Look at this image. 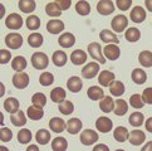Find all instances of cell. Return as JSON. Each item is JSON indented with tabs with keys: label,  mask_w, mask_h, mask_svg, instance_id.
<instances>
[{
	"label": "cell",
	"mask_w": 152,
	"mask_h": 151,
	"mask_svg": "<svg viewBox=\"0 0 152 151\" xmlns=\"http://www.w3.org/2000/svg\"><path fill=\"white\" fill-rule=\"evenodd\" d=\"M49 64V58L45 53L43 52H35L31 54V66H33L38 71H42V69H45Z\"/></svg>",
	"instance_id": "cell-1"
},
{
	"label": "cell",
	"mask_w": 152,
	"mask_h": 151,
	"mask_svg": "<svg viewBox=\"0 0 152 151\" xmlns=\"http://www.w3.org/2000/svg\"><path fill=\"white\" fill-rule=\"evenodd\" d=\"M88 53H89V56L96 59L97 63H101V64H104L107 59L104 58V56H103V53H102V47L99 43H97V42H93V43H91V44L88 45Z\"/></svg>",
	"instance_id": "cell-2"
},
{
	"label": "cell",
	"mask_w": 152,
	"mask_h": 151,
	"mask_svg": "<svg viewBox=\"0 0 152 151\" xmlns=\"http://www.w3.org/2000/svg\"><path fill=\"white\" fill-rule=\"evenodd\" d=\"M13 84L15 88L18 89H24L29 86L30 82V78H29V74L25 73V72H20V73H15L13 76Z\"/></svg>",
	"instance_id": "cell-3"
},
{
	"label": "cell",
	"mask_w": 152,
	"mask_h": 151,
	"mask_svg": "<svg viewBox=\"0 0 152 151\" xmlns=\"http://www.w3.org/2000/svg\"><path fill=\"white\" fill-rule=\"evenodd\" d=\"M5 44L10 49H19L23 45V37L19 33H9L5 37Z\"/></svg>",
	"instance_id": "cell-4"
},
{
	"label": "cell",
	"mask_w": 152,
	"mask_h": 151,
	"mask_svg": "<svg viewBox=\"0 0 152 151\" xmlns=\"http://www.w3.org/2000/svg\"><path fill=\"white\" fill-rule=\"evenodd\" d=\"M98 137L99 136L96 131L87 128V130L82 131V133H80V136H79V140L83 145H86V146H91V145H93L98 141Z\"/></svg>",
	"instance_id": "cell-5"
},
{
	"label": "cell",
	"mask_w": 152,
	"mask_h": 151,
	"mask_svg": "<svg viewBox=\"0 0 152 151\" xmlns=\"http://www.w3.org/2000/svg\"><path fill=\"white\" fill-rule=\"evenodd\" d=\"M5 25H7V28L12 30H18L23 26V18L17 13H12L5 19Z\"/></svg>",
	"instance_id": "cell-6"
},
{
	"label": "cell",
	"mask_w": 152,
	"mask_h": 151,
	"mask_svg": "<svg viewBox=\"0 0 152 151\" xmlns=\"http://www.w3.org/2000/svg\"><path fill=\"white\" fill-rule=\"evenodd\" d=\"M98 73H99V63H97V62L87 63L82 68V77L86 79L94 78Z\"/></svg>",
	"instance_id": "cell-7"
},
{
	"label": "cell",
	"mask_w": 152,
	"mask_h": 151,
	"mask_svg": "<svg viewBox=\"0 0 152 151\" xmlns=\"http://www.w3.org/2000/svg\"><path fill=\"white\" fill-rule=\"evenodd\" d=\"M112 29L115 33H122L123 30H126L127 25H128V19L124 17V15H116L115 18L112 19L111 21Z\"/></svg>",
	"instance_id": "cell-8"
},
{
	"label": "cell",
	"mask_w": 152,
	"mask_h": 151,
	"mask_svg": "<svg viewBox=\"0 0 152 151\" xmlns=\"http://www.w3.org/2000/svg\"><path fill=\"white\" fill-rule=\"evenodd\" d=\"M115 3L111 1V0H101L97 4V12H98L103 17H107V15L112 14L115 12Z\"/></svg>",
	"instance_id": "cell-9"
},
{
	"label": "cell",
	"mask_w": 152,
	"mask_h": 151,
	"mask_svg": "<svg viewBox=\"0 0 152 151\" xmlns=\"http://www.w3.org/2000/svg\"><path fill=\"white\" fill-rule=\"evenodd\" d=\"M103 56H104L106 59H110V61H117L119 56H121V49L116 44H108L103 49Z\"/></svg>",
	"instance_id": "cell-10"
},
{
	"label": "cell",
	"mask_w": 152,
	"mask_h": 151,
	"mask_svg": "<svg viewBox=\"0 0 152 151\" xmlns=\"http://www.w3.org/2000/svg\"><path fill=\"white\" fill-rule=\"evenodd\" d=\"M112 127H113L112 120H110L108 117L102 116V117H99V118H97V121H96V128H97V130H98L99 132L107 133V132L112 131Z\"/></svg>",
	"instance_id": "cell-11"
},
{
	"label": "cell",
	"mask_w": 152,
	"mask_h": 151,
	"mask_svg": "<svg viewBox=\"0 0 152 151\" xmlns=\"http://www.w3.org/2000/svg\"><path fill=\"white\" fill-rule=\"evenodd\" d=\"M129 18H131V20L133 23H137V24L142 23V21H145V19H146V10L142 7H140V5H136V7H133L131 10Z\"/></svg>",
	"instance_id": "cell-12"
},
{
	"label": "cell",
	"mask_w": 152,
	"mask_h": 151,
	"mask_svg": "<svg viewBox=\"0 0 152 151\" xmlns=\"http://www.w3.org/2000/svg\"><path fill=\"white\" fill-rule=\"evenodd\" d=\"M82 127H83V123L77 117L70 118V120H68V122L66 123V130L70 135H77L80 130H82Z\"/></svg>",
	"instance_id": "cell-13"
},
{
	"label": "cell",
	"mask_w": 152,
	"mask_h": 151,
	"mask_svg": "<svg viewBox=\"0 0 152 151\" xmlns=\"http://www.w3.org/2000/svg\"><path fill=\"white\" fill-rule=\"evenodd\" d=\"M99 38H101V40L102 42H104L107 43V44H118L119 43V39H118V37L116 35L115 32H112L110 29H103L101 33H99Z\"/></svg>",
	"instance_id": "cell-14"
},
{
	"label": "cell",
	"mask_w": 152,
	"mask_h": 151,
	"mask_svg": "<svg viewBox=\"0 0 152 151\" xmlns=\"http://www.w3.org/2000/svg\"><path fill=\"white\" fill-rule=\"evenodd\" d=\"M64 23L59 19H52L47 23V30L49 32L50 34H61L64 30Z\"/></svg>",
	"instance_id": "cell-15"
},
{
	"label": "cell",
	"mask_w": 152,
	"mask_h": 151,
	"mask_svg": "<svg viewBox=\"0 0 152 151\" xmlns=\"http://www.w3.org/2000/svg\"><path fill=\"white\" fill-rule=\"evenodd\" d=\"M67 88L73 93H78L82 91L83 88V83H82V79L77 76H72L68 81H67Z\"/></svg>",
	"instance_id": "cell-16"
},
{
	"label": "cell",
	"mask_w": 152,
	"mask_h": 151,
	"mask_svg": "<svg viewBox=\"0 0 152 151\" xmlns=\"http://www.w3.org/2000/svg\"><path fill=\"white\" fill-rule=\"evenodd\" d=\"M113 81H116V76L113 72L111 71H102L98 76V83L102 86V87H108Z\"/></svg>",
	"instance_id": "cell-17"
},
{
	"label": "cell",
	"mask_w": 152,
	"mask_h": 151,
	"mask_svg": "<svg viewBox=\"0 0 152 151\" xmlns=\"http://www.w3.org/2000/svg\"><path fill=\"white\" fill-rule=\"evenodd\" d=\"M145 140H146V135L141 130H133L128 136V141L131 142V145H133V146L142 145L145 142Z\"/></svg>",
	"instance_id": "cell-18"
},
{
	"label": "cell",
	"mask_w": 152,
	"mask_h": 151,
	"mask_svg": "<svg viewBox=\"0 0 152 151\" xmlns=\"http://www.w3.org/2000/svg\"><path fill=\"white\" fill-rule=\"evenodd\" d=\"M87 58H88V56H87V53L84 51L75 49L72 52V54H70V62L75 64V66H82L83 63L87 62Z\"/></svg>",
	"instance_id": "cell-19"
},
{
	"label": "cell",
	"mask_w": 152,
	"mask_h": 151,
	"mask_svg": "<svg viewBox=\"0 0 152 151\" xmlns=\"http://www.w3.org/2000/svg\"><path fill=\"white\" fill-rule=\"evenodd\" d=\"M19 107H20V103L15 97H9V98L4 101V110L8 113H10V115L17 113L19 111Z\"/></svg>",
	"instance_id": "cell-20"
},
{
	"label": "cell",
	"mask_w": 152,
	"mask_h": 151,
	"mask_svg": "<svg viewBox=\"0 0 152 151\" xmlns=\"http://www.w3.org/2000/svg\"><path fill=\"white\" fill-rule=\"evenodd\" d=\"M49 128L53 132L61 133L66 130V122H64V120L61 117H53L49 121Z\"/></svg>",
	"instance_id": "cell-21"
},
{
	"label": "cell",
	"mask_w": 152,
	"mask_h": 151,
	"mask_svg": "<svg viewBox=\"0 0 152 151\" xmlns=\"http://www.w3.org/2000/svg\"><path fill=\"white\" fill-rule=\"evenodd\" d=\"M58 43H59V45L63 47V48H70L72 45H74L75 37L72 33H63L62 35H59Z\"/></svg>",
	"instance_id": "cell-22"
},
{
	"label": "cell",
	"mask_w": 152,
	"mask_h": 151,
	"mask_svg": "<svg viewBox=\"0 0 152 151\" xmlns=\"http://www.w3.org/2000/svg\"><path fill=\"white\" fill-rule=\"evenodd\" d=\"M99 108L102 112L110 113L115 110V101L112 100L111 96H104L99 102Z\"/></svg>",
	"instance_id": "cell-23"
},
{
	"label": "cell",
	"mask_w": 152,
	"mask_h": 151,
	"mask_svg": "<svg viewBox=\"0 0 152 151\" xmlns=\"http://www.w3.org/2000/svg\"><path fill=\"white\" fill-rule=\"evenodd\" d=\"M131 78L136 84H143L147 81V74L142 68H134L131 73Z\"/></svg>",
	"instance_id": "cell-24"
},
{
	"label": "cell",
	"mask_w": 152,
	"mask_h": 151,
	"mask_svg": "<svg viewBox=\"0 0 152 151\" xmlns=\"http://www.w3.org/2000/svg\"><path fill=\"white\" fill-rule=\"evenodd\" d=\"M87 96L89 97L92 101H101L104 97V92H103L102 87L99 86H92L87 91Z\"/></svg>",
	"instance_id": "cell-25"
},
{
	"label": "cell",
	"mask_w": 152,
	"mask_h": 151,
	"mask_svg": "<svg viewBox=\"0 0 152 151\" xmlns=\"http://www.w3.org/2000/svg\"><path fill=\"white\" fill-rule=\"evenodd\" d=\"M67 93H66V89L62 88V87H56L52 89L50 92V100L54 102V103H61L66 100Z\"/></svg>",
	"instance_id": "cell-26"
},
{
	"label": "cell",
	"mask_w": 152,
	"mask_h": 151,
	"mask_svg": "<svg viewBox=\"0 0 152 151\" xmlns=\"http://www.w3.org/2000/svg\"><path fill=\"white\" fill-rule=\"evenodd\" d=\"M67 61H68V57H67L66 53L62 52V51H56L52 56V62L54 63V66H57V67L66 66Z\"/></svg>",
	"instance_id": "cell-27"
},
{
	"label": "cell",
	"mask_w": 152,
	"mask_h": 151,
	"mask_svg": "<svg viewBox=\"0 0 152 151\" xmlns=\"http://www.w3.org/2000/svg\"><path fill=\"white\" fill-rule=\"evenodd\" d=\"M10 122L13 123L15 127H21V126H25L26 123V116L23 111H18L17 113L10 116Z\"/></svg>",
	"instance_id": "cell-28"
},
{
	"label": "cell",
	"mask_w": 152,
	"mask_h": 151,
	"mask_svg": "<svg viewBox=\"0 0 152 151\" xmlns=\"http://www.w3.org/2000/svg\"><path fill=\"white\" fill-rule=\"evenodd\" d=\"M26 116H28L30 120H42L44 117V111L43 108H39V107H35V106H29L28 110H26Z\"/></svg>",
	"instance_id": "cell-29"
},
{
	"label": "cell",
	"mask_w": 152,
	"mask_h": 151,
	"mask_svg": "<svg viewBox=\"0 0 152 151\" xmlns=\"http://www.w3.org/2000/svg\"><path fill=\"white\" fill-rule=\"evenodd\" d=\"M68 149V141L62 136H57L52 141V150L53 151H66Z\"/></svg>",
	"instance_id": "cell-30"
},
{
	"label": "cell",
	"mask_w": 152,
	"mask_h": 151,
	"mask_svg": "<svg viewBox=\"0 0 152 151\" xmlns=\"http://www.w3.org/2000/svg\"><path fill=\"white\" fill-rule=\"evenodd\" d=\"M12 68H13L17 73L23 72L24 69L26 68V59H25L24 57H21V56L14 57L13 61H12Z\"/></svg>",
	"instance_id": "cell-31"
},
{
	"label": "cell",
	"mask_w": 152,
	"mask_h": 151,
	"mask_svg": "<svg viewBox=\"0 0 152 151\" xmlns=\"http://www.w3.org/2000/svg\"><path fill=\"white\" fill-rule=\"evenodd\" d=\"M108 87H110L111 95L116 96V97L122 96L124 93V91H126V88H124V84L121 82V81H113V82L108 86Z\"/></svg>",
	"instance_id": "cell-32"
},
{
	"label": "cell",
	"mask_w": 152,
	"mask_h": 151,
	"mask_svg": "<svg viewBox=\"0 0 152 151\" xmlns=\"http://www.w3.org/2000/svg\"><path fill=\"white\" fill-rule=\"evenodd\" d=\"M18 5H19V9L25 14L33 13L37 8V3L34 0H20L18 3Z\"/></svg>",
	"instance_id": "cell-33"
},
{
	"label": "cell",
	"mask_w": 152,
	"mask_h": 151,
	"mask_svg": "<svg viewBox=\"0 0 152 151\" xmlns=\"http://www.w3.org/2000/svg\"><path fill=\"white\" fill-rule=\"evenodd\" d=\"M128 136H129V132H128V130L126 127L119 126V127H116L115 131H113V137H115V140H116V141H118V142L127 141Z\"/></svg>",
	"instance_id": "cell-34"
},
{
	"label": "cell",
	"mask_w": 152,
	"mask_h": 151,
	"mask_svg": "<svg viewBox=\"0 0 152 151\" xmlns=\"http://www.w3.org/2000/svg\"><path fill=\"white\" fill-rule=\"evenodd\" d=\"M35 140L39 145H47L50 141V132L45 128H40L35 133Z\"/></svg>",
	"instance_id": "cell-35"
},
{
	"label": "cell",
	"mask_w": 152,
	"mask_h": 151,
	"mask_svg": "<svg viewBox=\"0 0 152 151\" xmlns=\"http://www.w3.org/2000/svg\"><path fill=\"white\" fill-rule=\"evenodd\" d=\"M138 62L142 67H152V52L150 51H142L138 56Z\"/></svg>",
	"instance_id": "cell-36"
},
{
	"label": "cell",
	"mask_w": 152,
	"mask_h": 151,
	"mask_svg": "<svg viewBox=\"0 0 152 151\" xmlns=\"http://www.w3.org/2000/svg\"><path fill=\"white\" fill-rule=\"evenodd\" d=\"M115 113L117 116H123L126 115L127 111H128V103L124 100H121L118 98L116 102H115Z\"/></svg>",
	"instance_id": "cell-37"
},
{
	"label": "cell",
	"mask_w": 152,
	"mask_h": 151,
	"mask_svg": "<svg viewBox=\"0 0 152 151\" xmlns=\"http://www.w3.org/2000/svg\"><path fill=\"white\" fill-rule=\"evenodd\" d=\"M124 38H126L128 42L136 43V42L140 40V38H141V32H140V29L132 26V28H128V29L126 30V33H124Z\"/></svg>",
	"instance_id": "cell-38"
},
{
	"label": "cell",
	"mask_w": 152,
	"mask_h": 151,
	"mask_svg": "<svg viewBox=\"0 0 152 151\" xmlns=\"http://www.w3.org/2000/svg\"><path fill=\"white\" fill-rule=\"evenodd\" d=\"M31 137H33V135H31V131L28 130V128H21L18 132V141L21 145L29 144L31 141Z\"/></svg>",
	"instance_id": "cell-39"
},
{
	"label": "cell",
	"mask_w": 152,
	"mask_h": 151,
	"mask_svg": "<svg viewBox=\"0 0 152 151\" xmlns=\"http://www.w3.org/2000/svg\"><path fill=\"white\" fill-rule=\"evenodd\" d=\"M31 103H33V106H35V107L43 108V107L47 105V97H45V95L42 93V92L34 93L33 97H31Z\"/></svg>",
	"instance_id": "cell-40"
},
{
	"label": "cell",
	"mask_w": 152,
	"mask_h": 151,
	"mask_svg": "<svg viewBox=\"0 0 152 151\" xmlns=\"http://www.w3.org/2000/svg\"><path fill=\"white\" fill-rule=\"evenodd\" d=\"M45 13H47V15H49V17L57 18L62 14V10L58 8L56 1H50V3H48L45 5Z\"/></svg>",
	"instance_id": "cell-41"
},
{
	"label": "cell",
	"mask_w": 152,
	"mask_h": 151,
	"mask_svg": "<svg viewBox=\"0 0 152 151\" xmlns=\"http://www.w3.org/2000/svg\"><path fill=\"white\" fill-rule=\"evenodd\" d=\"M43 42H44V38H43V35L39 33H31L28 37V44L33 48L40 47L43 44Z\"/></svg>",
	"instance_id": "cell-42"
},
{
	"label": "cell",
	"mask_w": 152,
	"mask_h": 151,
	"mask_svg": "<svg viewBox=\"0 0 152 151\" xmlns=\"http://www.w3.org/2000/svg\"><path fill=\"white\" fill-rule=\"evenodd\" d=\"M58 110L62 115H70L73 111H74V105L72 103V101H68V100H64L63 102H61L58 106Z\"/></svg>",
	"instance_id": "cell-43"
},
{
	"label": "cell",
	"mask_w": 152,
	"mask_h": 151,
	"mask_svg": "<svg viewBox=\"0 0 152 151\" xmlns=\"http://www.w3.org/2000/svg\"><path fill=\"white\" fill-rule=\"evenodd\" d=\"M143 121H145V116L141 112H133L128 118L129 125L134 126V127H140L143 123Z\"/></svg>",
	"instance_id": "cell-44"
},
{
	"label": "cell",
	"mask_w": 152,
	"mask_h": 151,
	"mask_svg": "<svg viewBox=\"0 0 152 151\" xmlns=\"http://www.w3.org/2000/svg\"><path fill=\"white\" fill-rule=\"evenodd\" d=\"M75 12L82 17H86L91 13V5L88 1H77L75 4Z\"/></svg>",
	"instance_id": "cell-45"
},
{
	"label": "cell",
	"mask_w": 152,
	"mask_h": 151,
	"mask_svg": "<svg viewBox=\"0 0 152 151\" xmlns=\"http://www.w3.org/2000/svg\"><path fill=\"white\" fill-rule=\"evenodd\" d=\"M26 26L29 30H37L40 26V19L37 15H29L26 19Z\"/></svg>",
	"instance_id": "cell-46"
},
{
	"label": "cell",
	"mask_w": 152,
	"mask_h": 151,
	"mask_svg": "<svg viewBox=\"0 0 152 151\" xmlns=\"http://www.w3.org/2000/svg\"><path fill=\"white\" fill-rule=\"evenodd\" d=\"M54 82V76L50 72H44L39 76V83L44 87H48V86L53 84Z\"/></svg>",
	"instance_id": "cell-47"
},
{
	"label": "cell",
	"mask_w": 152,
	"mask_h": 151,
	"mask_svg": "<svg viewBox=\"0 0 152 151\" xmlns=\"http://www.w3.org/2000/svg\"><path fill=\"white\" fill-rule=\"evenodd\" d=\"M129 105L138 110V108H142V107L145 106V102L142 101V97H141V95L134 93V95L131 96V98H129Z\"/></svg>",
	"instance_id": "cell-48"
},
{
	"label": "cell",
	"mask_w": 152,
	"mask_h": 151,
	"mask_svg": "<svg viewBox=\"0 0 152 151\" xmlns=\"http://www.w3.org/2000/svg\"><path fill=\"white\" fill-rule=\"evenodd\" d=\"M13 139V132L8 127H1L0 128V140L3 142H9Z\"/></svg>",
	"instance_id": "cell-49"
},
{
	"label": "cell",
	"mask_w": 152,
	"mask_h": 151,
	"mask_svg": "<svg viewBox=\"0 0 152 151\" xmlns=\"http://www.w3.org/2000/svg\"><path fill=\"white\" fill-rule=\"evenodd\" d=\"M12 59V53L8 49H0V64H7Z\"/></svg>",
	"instance_id": "cell-50"
},
{
	"label": "cell",
	"mask_w": 152,
	"mask_h": 151,
	"mask_svg": "<svg viewBox=\"0 0 152 151\" xmlns=\"http://www.w3.org/2000/svg\"><path fill=\"white\" fill-rule=\"evenodd\" d=\"M141 97H142V101L145 102V103L152 105V87L146 88L142 92V95H141Z\"/></svg>",
	"instance_id": "cell-51"
},
{
	"label": "cell",
	"mask_w": 152,
	"mask_h": 151,
	"mask_svg": "<svg viewBox=\"0 0 152 151\" xmlns=\"http://www.w3.org/2000/svg\"><path fill=\"white\" fill-rule=\"evenodd\" d=\"M116 5H117V8H118L119 10L124 12V10H128L129 8H131L132 0H117V1H116Z\"/></svg>",
	"instance_id": "cell-52"
},
{
	"label": "cell",
	"mask_w": 152,
	"mask_h": 151,
	"mask_svg": "<svg viewBox=\"0 0 152 151\" xmlns=\"http://www.w3.org/2000/svg\"><path fill=\"white\" fill-rule=\"evenodd\" d=\"M57 5H58V8L62 10H67V9H69V7H70V4H72V1L70 0H57Z\"/></svg>",
	"instance_id": "cell-53"
},
{
	"label": "cell",
	"mask_w": 152,
	"mask_h": 151,
	"mask_svg": "<svg viewBox=\"0 0 152 151\" xmlns=\"http://www.w3.org/2000/svg\"><path fill=\"white\" fill-rule=\"evenodd\" d=\"M92 151H110V147H108L107 145H104V144H98V145H96V146L93 147Z\"/></svg>",
	"instance_id": "cell-54"
},
{
	"label": "cell",
	"mask_w": 152,
	"mask_h": 151,
	"mask_svg": "<svg viewBox=\"0 0 152 151\" xmlns=\"http://www.w3.org/2000/svg\"><path fill=\"white\" fill-rule=\"evenodd\" d=\"M146 130H147L148 132H152V117L147 118V121H146Z\"/></svg>",
	"instance_id": "cell-55"
},
{
	"label": "cell",
	"mask_w": 152,
	"mask_h": 151,
	"mask_svg": "<svg viewBox=\"0 0 152 151\" xmlns=\"http://www.w3.org/2000/svg\"><path fill=\"white\" fill-rule=\"evenodd\" d=\"M141 151H152V141H148V142L142 147V150H141Z\"/></svg>",
	"instance_id": "cell-56"
},
{
	"label": "cell",
	"mask_w": 152,
	"mask_h": 151,
	"mask_svg": "<svg viewBox=\"0 0 152 151\" xmlns=\"http://www.w3.org/2000/svg\"><path fill=\"white\" fill-rule=\"evenodd\" d=\"M26 151H39V147L37 146V145H29L28 147H26Z\"/></svg>",
	"instance_id": "cell-57"
},
{
	"label": "cell",
	"mask_w": 152,
	"mask_h": 151,
	"mask_svg": "<svg viewBox=\"0 0 152 151\" xmlns=\"http://www.w3.org/2000/svg\"><path fill=\"white\" fill-rule=\"evenodd\" d=\"M4 15H5V7L1 3H0V20L4 18Z\"/></svg>",
	"instance_id": "cell-58"
},
{
	"label": "cell",
	"mask_w": 152,
	"mask_h": 151,
	"mask_svg": "<svg viewBox=\"0 0 152 151\" xmlns=\"http://www.w3.org/2000/svg\"><path fill=\"white\" fill-rule=\"evenodd\" d=\"M5 86H4V83L3 82H0V98H1V97L5 95Z\"/></svg>",
	"instance_id": "cell-59"
},
{
	"label": "cell",
	"mask_w": 152,
	"mask_h": 151,
	"mask_svg": "<svg viewBox=\"0 0 152 151\" xmlns=\"http://www.w3.org/2000/svg\"><path fill=\"white\" fill-rule=\"evenodd\" d=\"M145 5H146V8H147V10L152 12V0H146Z\"/></svg>",
	"instance_id": "cell-60"
},
{
	"label": "cell",
	"mask_w": 152,
	"mask_h": 151,
	"mask_svg": "<svg viewBox=\"0 0 152 151\" xmlns=\"http://www.w3.org/2000/svg\"><path fill=\"white\" fill-rule=\"evenodd\" d=\"M0 125H4V115H3V112L0 111Z\"/></svg>",
	"instance_id": "cell-61"
},
{
	"label": "cell",
	"mask_w": 152,
	"mask_h": 151,
	"mask_svg": "<svg viewBox=\"0 0 152 151\" xmlns=\"http://www.w3.org/2000/svg\"><path fill=\"white\" fill-rule=\"evenodd\" d=\"M0 151H9V149L7 146H1V145H0Z\"/></svg>",
	"instance_id": "cell-62"
},
{
	"label": "cell",
	"mask_w": 152,
	"mask_h": 151,
	"mask_svg": "<svg viewBox=\"0 0 152 151\" xmlns=\"http://www.w3.org/2000/svg\"><path fill=\"white\" fill-rule=\"evenodd\" d=\"M116 151H126V150H122V149H118V150H116Z\"/></svg>",
	"instance_id": "cell-63"
}]
</instances>
